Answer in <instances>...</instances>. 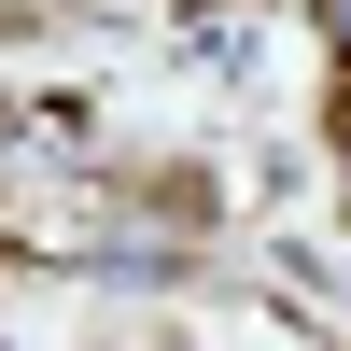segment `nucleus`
Here are the masks:
<instances>
[{
	"instance_id": "obj_1",
	"label": "nucleus",
	"mask_w": 351,
	"mask_h": 351,
	"mask_svg": "<svg viewBox=\"0 0 351 351\" xmlns=\"http://www.w3.org/2000/svg\"><path fill=\"white\" fill-rule=\"evenodd\" d=\"M324 28H337V43H351V0H324Z\"/></svg>"
},
{
	"instance_id": "obj_2",
	"label": "nucleus",
	"mask_w": 351,
	"mask_h": 351,
	"mask_svg": "<svg viewBox=\"0 0 351 351\" xmlns=\"http://www.w3.org/2000/svg\"><path fill=\"white\" fill-rule=\"evenodd\" d=\"M169 351H183V337H169Z\"/></svg>"
}]
</instances>
